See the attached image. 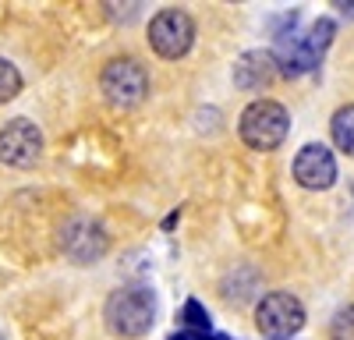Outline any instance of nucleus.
Listing matches in <instances>:
<instances>
[{
    "label": "nucleus",
    "mask_w": 354,
    "mask_h": 340,
    "mask_svg": "<svg viewBox=\"0 0 354 340\" xmlns=\"http://www.w3.org/2000/svg\"><path fill=\"white\" fill-rule=\"evenodd\" d=\"M330 135H333V146L344 149L347 156H354V103L340 106L330 121Z\"/></svg>",
    "instance_id": "9b49d317"
},
{
    "label": "nucleus",
    "mask_w": 354,
    "mask_h": 340,
    "mask_svg": "<svg viewBox=\"0 0 354 340\" xmlns=\"http://www.w3.org/2000/svg\"><path fill=\"white\" fill-rule=\"evenodd\" d=\"M156 291L145 287V283H128V287H117L110 298H106V326L117 333V337H142L149 333L153 323H156Z\"/></svg>",
    "instance_id": "f03ea898"
},
{
    "label": "nucleus",
    "mask_w": 354,
    "mask_h": 340,
    "mask_svg": "<svg viewBox=\"0 0 354 340\" xmlns=\"http://www.w3.org/2000/svg\"><path fill=\"white\" fill-rule=\"evenodd\" d=\"M18 93H21V71H18L11 61H4V57H0V103L15 100Z\"/></svg>",
    "instance_id": "ddd939ff"
},
{
    "label": "nucleus",
    "mask_w": 354,
    "mask_h": 340,
    "mask_svg": "<svg viewBox=\"0 0 354 340\" xmlns=\"http://www.w3.org/2000/svg\"><path fill=\"white\" fill-rule=\"evenodd\" d=\"M255 323H259V333L270 340L294 337L305 326V305L290 291H270V294H262L255 308Z\"/></svg>",
    "instance_id": "39448f33"
},
{
    "label": "nucleus",
    "mask_w": 354,
    "mask_h": 340,
    "mask_svg": "<svg viewBox=\"0 0 354 340\" xmlns=\"http://www.w3.org/2000/svg\"><path fill=\"white\" fill-rule=\"evenodd\" d=\"M277 57L270 50H248L238 57L234 64V85L245 93H259V89H270L273 78H277Z\"/></svg>",
    "instance_id": "9d476101"
},
{
    "label": "nucleus",
    "mask_w": 354,
    "mask_h": 340,
    "mask_svg": "<svg viewBox=\"0 0 354 340\" xmlns=\"http://www.w3.org/2000/svg\"><path fill=\"white\" fill-rule=\"evenodd\" d=\"M0 340H8V333H4V330H0Z\"/></svg>",
    "instance_id": "f3484780"
},
{
    "label": "nucleus",
    "mask_w": 354,
    "mask_h": 340,
    "mask_svg": "<svg viewBox=\"0 0 354 340\" xmlns=\"http://www.w3.org/2000/svg\"><path fill=\"white\" fill-rule=\"evenodd\" d=\"M294 181L308 191H326L337 181V160L322 142H308L301 153L294 156Z\"/></svg>",
    "instance_id": "1a4fd4ad"
},
{
    "label": "nucleus",
    "mask_w": 354,
    "mask_h": 340,
    "mask_svg": "<svg viewBox=\"0 0 354 340\" xmlns=\"http://www.w3.org/2000/svg\"><path fill=\"white\" fill-rule=\"evenodd\" d=\"M337 8H340L344 15H354V4H337Z\"/></svg>",
    "instance_id": "dca6fc26"
},
{
    "label": "nucleus",
    "mask_w": 354,
    "mask_h": 340,
    "mask_svg": "<svg viewBox=\"0 0 354 340\" xmlns=\"http://www.w3.org/2000/svg\"><path fill=\"white\" fill-rule=\"evenodd\" d=\"M181 330H195V333H213V323H209V312H205L195 298L185 301L181 308Z\"/></svg>",
    "instance_id": "f8f14e48"
},
{
    "label": "nucleus",
    "mask_w": 354,
    "mask_h": 340,
    "mask_svg": "<svg viewBox=\"0 0 354 340\" xmlns=\"http://www.w3.org/2000/svg\"><path fill=\"white\" fill-rule=\"evenodd\" d=\"M337 36V21L333 18H315L308 25V32H280V46H277V68L287 78H298L308 75L312 68H319V61L326 57L330 43Z\"/></svg>",
    "instance_id": "f257e3e1"
},
{
    "label": "nucleus",
    "mask_w": 354,
    "mask_h": 340,
    "mask_svg": "<svg viewBox=\"0 0 354 340\" xmlns=\"http://www.w3.org/2000/svg\"><path fill=\"white\" fill-rule=\"evenodd\" d=\"M238 131H241V138H245L248 149L270 153V149L283 146V138H287V131H290V113H287V106L277 103V100H252V103L241 110Z\"/></svg>",
    "instance_id": "7ed1b4c3"
},
{
    "label": "nucleus",
    "mask_w": 354,
    "mask_h": 340,
    "mask_svg": "<svg viewBox=\"0 0 354 340\" xmlns=\"http://www.w3.org/2000/svg\"><path fill=\"white\" fill-rule=\"evenodd\" d=\"M100 89L106 96L110 106H121V110H131L138 106L145 96H149V75L138 61L131 57H121V61H110L100 75Z\"/></svg>",
    "instance_id": "20e7f679"
},
{
    "label": "nucleus",
    "mask_w": 354,
    "mask_h": 340,
    "mask_svg": "<svg viewBox=\"0 0 354 340\" xmlns=\"http://www.w3.org/2000/svg\"><path fill=\"white\" fill-rule=\"evenodd\" d=\"M192 43H195V21H192L188 11L167 8L149 21V46L163 57V61L185 57L192 50Z\"/></svg>",
    "instance_id": "0eeeda50"
},
{
    "label": "nucleus",
    "mask_w": 354,
    "mask_h": 340,
    "mask_svg": "<svg viewBox=\"0 0 354 340\" xmlns=\"http://www.w3.org/2000/svg\"><path fill=\"white\" fill-rule=\"evenodd\" d=\"M61 248L71 263L78 266H93L100 263L106 248H110V238L103 231V223L93 220V216H71L64 227H61Z\"/></svg>",
    "instance_id": "423d86ee"
},
{
    "label": "nucleus",
    "mask_w": 354,
    "mask_h": 340,
    "mask_svg": "<svg viewBox=\"0 0 354 340\" xmlns=\"http://www.w3.org/2000/svg\"><path fill=\"white\" fill-rule=\"evenodd\" d=\"M39 153H43V131L28 117H15L0 128V160L8 167H32Z\"/></svg>",
    "instance_id": "6e6552de"
},
{
    "label": "nucleus",
    "mask_w": 354,
    "mask_h": 340,
    "mask_svg": "<svg viewBox=\"0 0 354 340\" xmlns=\"http://www.w3.org/2000/svg\"><path fill=\"white\" fill-rule=\"evenodd\" d=\"M330 337H333V340H354V305L340 308L337 316H333V323H330Z\"/></svg>",
    "instance_id": "4468645a"
},
{
    "label": "nucleus",
    "mask_w": 354,
    "mask_h": 340,
    "mask_svg": "<svg viewBox=\"0 0 354 340\" xmlns=\"http://www.w3.org/2000/svg\"><path fill=\"white\" fill-rule=\"evenodd\" d=\"M170 340H216V333H195V330H181V333H174Z\"/></svg>",
    "instance_id": "2eb2a0df"
}]
</instances>
